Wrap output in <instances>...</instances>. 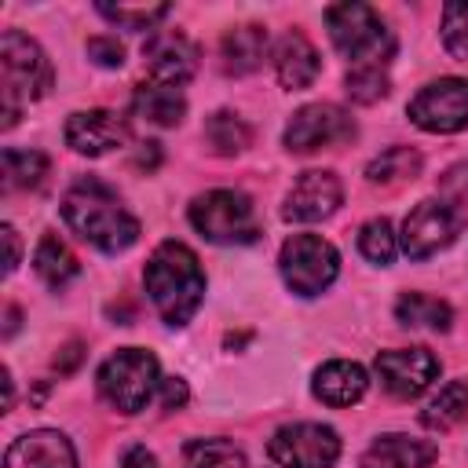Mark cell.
<instances>
[{"label": "cell", "instance_id": "cell-1", "mask_svg": "<svg viewBox=\"0 0 468 468\" xmlns=\"http://www.w3.org/2000/svg\"><path fill=\"white\" fill-rule=\"evenodd\" d=\"M62 219L66 227L95 245L99 252L113 256V252H124L139 241V219L121 205V197L95 176H84L77 179L66 194H62Z\"/></svg>", "mask_w": 468, "mask_h": 468}, {"label": "cell", "instance_id": "cell-2", "mask_svg": "<svg viewBox=\"0 0 468 468\" xmlns=\"http://www.w3.org/2000/svg\"><path fill=\"white\" fill-rule=\"evenodd\" d=\"M143 285H146V296H150L154 311L161 314V322L176 325V329L186 325L205 300V271H201L194 249L183 241H161L150 252Z\"/></svg>", "mask_w": 468, "mask_h": 468}, {"label": "cell", "instance_id": "cell-3", "mask_svg": "<svg viewBox=\"0 0 468 468\" xmlns=\"http://www.w3.org/2000/svg\"><path fill=\"white\" fill-rule=\"evenodd\" d=\"M55 73L44 55V48L26 37L22 29H7L0 37V117L4 128H11L22 110L48 95Z\"/></svg>", "mask_w": 468, "mask_h": 468}, {"label": "cell", "instance_id": "cell-4", "mask_svg": "<svg viewBox=\"0 0 468 468\" xmlns=\"http://www.w3.org/2000/svg\"><path fill=\"white\" fill-rule=\"evenodd\" d=\"M325 26H329L333 48L344 58H351V66H388L395 51V37L369 4H358V0L333 4L325 7Z\"/></svg>", "mask_w": 468, "mask_h": 468}, {"label": "cell", "instance_id": "cell-5", "mask_svg": "<svg viewBox=\"0 0 468 468\" xmlns=\"http://www.w3.org/2000/svg\"><path fill=\"white\" fill-rule=\"evenodd\" d=\"M95 384L117 413H139L161 388V366L146 347H121L99 366Z\"/></svg>", "mask_w": 468, "mask_h": 468}, {"label": "cell", "instance_id": "cell-6", "mask_svg": "<svg viewBox=\"0 0 468 468\" xmlns=\"http://www.w3.org/2000/svg\"><path fill=\"white\" fill-rule=\"evenodd\" d=\"M190 223L205 241L216 245H252L260 238V219L241 190H205L190 201Z\"/></svg>", "mask_w": 468, "mask_h": 468}, {"label": "cell", "instance_id": "cell-7", "mask_svg": "<svg viewBox=\"0 0 468 468\" xmlns=\"http://www.w3.org/2000/svg\"><path fill=\"white\" fill-rule=\"evenodd\" d=\"M278 271L289 292L296 296H318L325 292L340 274V252L322 234H292L278 252Z\"/></svg>", "mask_w": 468, "mask_h": 468}, {"label": "cell", "instance_id": "cell-8", "mask_svg": "<svg viewBox=\"0 0 468 468\" xmlns=\"http://www.w3.org/2000/svg\"><path fill=\"white\" fill-rule=\"evenodd\" d=\"M267 453L278 468H333L340 457V435L329 424L296 420V424H282L271 435Z\"/></svg>", "mask_w": 468, "mask_h": 468}, {"label": "cell", "instance_id": "cell-9", "mask_svg": "<svg viewBox=\"0 0 468 468\" xmlns=\"http://www.w3.org/2000/svg\"><path fill=\"white\" fill-rule=\"evenodd\" d=\"M461 230H464V208H457L442 197H424L410 208V216L402 223V252L410 260H428L439 249L453 245Z\"/></svg>", "mask_w": 468, "mask_h": 468}, {"label": "cell", "instance_id": "cell-10", "mask_svg": "<svg viewBox=\"0 0 468 468\" xmlns=\"http://www.w3.org/2000/svg\"><path fill=\"white\" fill-rule=\"evenodd\" d=\"M355 117L333 102H311L292 113L285 124V150L289 154H311V150H329L344 146L355 139Z\"/></svg>", "mask_w": 468, "mask_h": 468}, {"label": "cell", "instance_id": "cell-11", "mask_svg": "<svg viewBox=\"0 0 468 468\" xmlns=\"http://www.w3.org/2000/svg\"><path fill=\"white\" fill-rule=\"evenodd\" d=\"M410 121L424 132L450 135L468 128V80L464 77H442L424 84L410 102Z\"/></svg>", "mask_w": 468, "mask_h": 468}, {"label": "cell", "instance_id": "cell-12", "mask_svg": "<svg viewBox=\"0 0 468 468\" xmlns=\"http://www.w3.org/2000/svg\"><path fill=\"white\" fill-rule=\"evenodd\" d=\"M373 369L388 395L410 402L431 388V380L439 377V358L428 347H391L377 355Z\"/></svg>", "mask_w": 468, "mask_h": 468}, {"label": "cell", "instance_id": "cell-13", "mask_svg": "<svg viewBox=\"0 0 468 468\" xmlns=\"http://www.w3.org/2000/svg\"><path fill=\"white\" fill-rule=\"evenodd\" d=\"M340 201H344L340 179L325 168H311L289 186L282 216L289 223H318V219H329L340 208Z\"/></svg>", "mask_w": 468, "mask_h": 468}, {"label": "cell", "instance_id": "cell-14", "mask_svg": "<svg viewBox=\"0 0 468 468\" xmlns=\"http://www.w3.org/2000/svg\"><path fill=\"white\" fill-rule=\"evenodd\" d=\"M128 139V121L110 110H77L66 121V146L84 157H102Z\"/></svg>", "mask_w": 468, "mask_h": 468}, {"label": "cell", "instance_id": "cell-15", "mask_svg": "<svg viewBox=\"0 0 468 468\" xmlns=\"http://www.w3.org/2000/svg\"><path fill=\"white\" fill-rule=\"evenodd\" d=\"M143 58H146V69L157 84H186L197 69V48L190 37L176 33V29H165V33H154L143 48Z\"/></svg>", "mask_w": 468, "mask_h": 468}, {"label": "cell", "instance_id": "cell-16", "mask_svg": "<svg viewBox=\"0 0 468 468\" xmlns=\"http://www.w3.org/2000/svg\"><path fill=\"white\" fill-rule=\"evenodd\" d=\"M4 468H77V450L62 431L33 428L7 446Z\"/></svg>", "mask_w": 468, "mask_h": 468}, {"label": "cell", "instance_id": "cell-17", "mask_svg": "<svg viewBox=\"0 0 468 468\" xmlns=\"http://www.w3.org/2000/svg\"><path fill=\"white\" fill-rule=\"evenodd\" d=\"M318 73H322L318 48H314L303 33L289 29V33L274 44V77H278V84H282L285 91H303V88L314 84Z\"/></svg>", "mask_w": 468, "mask_h": 468}, {"label": "cell", "instance_id": "cell-18", "mask_svg": "<svg viewBox=\"0 0 468 468\" xmlns=\"http://www.w3.org/2000/svg\"><path fill=\"white\" fill-rule=\"evenodd\" d=\"M369 388V377L358 362H347V358H333L325 366L314 369V380H311V391L318 402L325 406H355Z\"/></svg>", "mask_w": 468, "mask_h": 468}, {"label": "cell", "instance_id": "cell-19", "mask_svg": "<svg viewBox=\"0 0 468 468\" xmlns=\"http://www.w3.org/2000/svg\"><path fill=\"white\" fill-rule=\"evenodd\" d=\"M267 48H271V40H267V29L263 26H256V22L234 26L219 40V66L230 77H245V73H252V69L263 66Z\"/></svg>", "mask_w": 468, "mask_h": 468}, {"label": "cell", "instance_id": "cell-20", "mask_svg": "<svg viewBox=\"0 0 468 468\" xmlns=\"http://www.w3.org/2000/svg\"><path fill=\"white\" fill-rule=\"evenodd\" d=\"M435 457H439L435 442L391 431V435L373 439V446L362 457V468H428Z\"/></svg>", "mask_w": 468, "mask_h": 468}, {"label": "cell", "instance_id": "cell-21", "mask_svg": "<svg viewBox=\"0 0 468 468\" xmlns=\"http://www.w3.org/2000/svg\"><path fill=\"white\" fill-rule=\"evenodd\" d=\"M132 106H135V113H139L143 121H150V124H157V128H176V124L183 121V113H186L183 91L172 88V84H157V80L139 84L135 95H132Z\"/></svg>", "mask_w": 468, "mask_h": 468}, {"label": "cell", "instance_id": "cell-22", "mask_svg": "<svg viewBox=\"0 0 468 468\" xmlns=\"http://www.w3.org/2000/svg\"><path fill=\"white\" fill-rule=\"evenodd\" d=\"M33 271H37V278L48 285V289H66L77 274H80V263H77V256H73V249L58 238V234H44L40 238V245H37V252H33Z\"/></svg>", "mask_w": 468, "mask_h": 468}, {"label": "cell", "instance_id": "cell-23", "mask_svg": "<svg viewBox=\"0 0 468 468\" xmlns=\"http://www.w3.org/2000/svg\"><path fill=\"white\" fill-rule=\"evenodd\" d=\"M395 318L406 329H431V333H446L453 322V311L446 300H435L428 292H402L395 303Z\"/></svg>", "mask_w": 468, "mask_h": 468}, {"label": "cell", "instance_id": "cell-24", "mask_svg": "<svg viewBox=\"0 0 468 468\" xmlns=\"http://www.w3.org/2000/svg\"><path fill=\"white\" fill-rule=\"evenodd\" d=\"M420 154L413 146H388L366 165V183L373 186H402L420 176Z\"/></svg>", "mask_w": 468, "mask_h": 468}, {"label": "cell", "instance_id": "cell-25", "mask_svg": "<svg viewBox=\"0 0 468 468\" xmlns=\"http://www.w3.org/2000/svg\"><path fill=\"white\" fill-rule=\"evenodd\" d=\"M468 417V380H450L420 413V424L431 431H450Z\"/></svg>", "mask_w": 468, "mask_h": 468}, {"label": "cell", "instance_id": "cell-26", "mask_svg": "<svg viewBox=\"0 0 468 468\" xmlns=\"http://www.w3.org/2000/svg\"><path fill=\"white\" fill-rule=\"evenodd\" d=\"M205 143H208L212 154H219V157H234V154H241V150L252 143V128H249L238 113H230V110H216V113L205 121Z\"/></svg>", "mask_w": 468, "mask_h": 468}, {"label": "cell", "instance_id": "cell-27", "mask_svg": "<svg viewBox=\"0 0 468 468\" xmlns=\"http://www.w3.org/2000/svg\"><path fill=\"white\" fill-rule=\"evenodd\" d=\"M183 468H249L241 446H234L230 439H190L183 446Z\"/></svg>", "mask_w": 468, "mask_h": 468}, {"label": "cell", "instance_id": "cell-28", "mask_svg": "<svg viewBox=\"0 0 468 468\" xmlns=\"http://www.w3.org/2000/svg\"><path fill=\"white\" fill-rule=\"evenodd\" d=\"M48 176V154L40 150H4V190H37Z\"/></svg>", "mask_w": 468, "mask_h": 468}, {"label": "cell", "instance_id": "cell-29", "mask_svg": "<svg viewBox=\"0 0 468 468\" xmlns=\"http://www.w3.org/2000/svg\"><path fill=\"white\" fill-rule=\"evenodd\" d=\"M358 252H362L369 263H380V267H388V263L395 260L399 241H395V230H391V223H388L384 216L358 227Z\"/></svg>", "mask_w": 468, "mask_h": 468}, {"label": "cell", "instance_id": "cell-30", "mask_svg": "<svg viewBox=\"0 0 468 468\" xmlns=\"http://www.w3.org/2000/svg\"><path fill=\"white\" fill-rule=\"evenodd\" d=\"M168 11V4H99V15L124 29H154Z\"/></svg>", "mask_w": 468, "mask_h": 468}, {"label": "cell", "instance_id": "cell-31", "mask_svg": "<svg viewBox=\"0 0 468 468\" xmlns=\"http://www.w3.org/2000/svg\"><path fill=\"white\" fill-rule=\"evenodd\" d=\"M344 88L355 102H377L388 95V66H351L347 77H344Z\"/></svg>", "mask_w": 468, "mask_h": 468}, {"label": "cell", "instance_id": "cell-32", "mask_svg": "<svg viewBox=\"0 0 468 468\" xmlns=\"http://www.w3.org/2000/svg\"><path fill=\"white\" fill-rule=\"evenodd\" d=\"M442 44L453 58H468V4L442 7Z\"/></svg>", "mask_w": 468, "mask_h": 468}, {"label": "cell", "instance_id": "cell-33", "mask_svg": "<svg viewBox=\"0 0 468 468\" xmlns=\"http://www.w3.org/2000/svg\"><path fill=\"white\" fill-rule=\"evenodd\" d=\"M84 48H88V58L106 66V69H121L124 66V48H121L117 37H91Z\"/></svg>", "mask_w": 468, "mask_h": 468}, {"label": "cell", "instance_id": "cell-34", "mask_svg": "<svg viewBox=\"0 0 468 468\" xmlns=\"http://www.w3.org/2000/svg\"><path fill=\"white\" fill-rule=\"evenodd\" d=\"M442 194H450L453 201L450 205H468V165H453L446 176H442Z\"/></svg>", "mask_w": 468, "mask_h": 468}, {"label": "cell", "instance_id": "cell-35", "mask_svg": "<svg viewBox=\"0 0 468 468\" xmlns=\"http://www.w3.org/2000/svg\"><path fill=\"white\" fill-rule=\"evenodd\" d=\"M186 380L183 377H165L161 380V406L165 410H179V406H186Z\"/></svg>", "mask_w": 468, "mask_h": 468}, {"label": "cell", "instance_id": "cell-36", "mask_svg": "<svg viewBox=\"0 0 468 468\" xmlns=\"http://www.w3.org/2000/svg\"><path fill=\"white\" fill-rule=\"evenodd\" d=\"M0 238H4V245H7V256H4V274H15V267H18V256H22L18 234H15V227H11V223H4V227H0Z\"/></svg>", "mask_w": 468, "mask_h": 468}, {"label": "cell", "instance_id": "cell-37", "mask_svg": "<svg viewBox=\"0 0 468 468\" xmlns=\"http://www.w3.org/2000/svg\"><path fill=\"white\" fill-rule=\"evenodd\" d=\"M121 468H157V457L146 446H128L121 453Z\"/></svg>", "mask_w": 468, "mask_h": 468}, {"label": "cell", "instance_id": "cell-38", "mask_svg": "<svg viewBox=\"0 0 468 468\" xmlns=\"http://www.w3.org/2000/svg\"><path fill=\"white\" fill-rule=\"evenodd\" d=\"M135 165L146 168V172L157 168V165H161V146H157V143H143V150L135 154Z\"/></svg>", "mask_w": 468, "mask_h": 468}, {"label": "cell", "instance_id": "cell-39", "mask_svg": "<svg viewBox=\"0 0 468 468\" xmlns=\"http://www.w3.org/2000/svg\"><path fill=\"white\" fill-rule=\"evenodd\" d=\"M62 351H66V355H62V362H55V369H58V373H69V369L80 362V344L73 340V344H66Z\"/></svg>", "mask_w": 468, "mask_h": 468}, {"label": "cell", "instance_id": "cell-40", "mask_svg": "<svg viewBox=\"0 0 468 468\" xmlns=\"http://www.w3.org/2000/svg\"><path fill=\"white\" fill-rule=\"evenodd\" d=\"M15 402V384H11V369H4V410H11Z\"/></svg>", "mask_w": 468, "mask_h": 468}, {"label": "cell", "instance_id": "cell-41", "mask_svg": "<svg viewBox=\"0 0 468 468\" xmlns=\"http://www.w3.org/2000/svg\"><path fill=\"white\" fill-rule=\"evenodd\" d=\"M18 329V311L15 307H7V325H4V336H11Z\"/></svg>", "mask_w": 468, "mask_h": 468}]
</instances>
